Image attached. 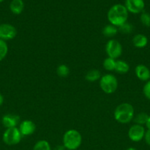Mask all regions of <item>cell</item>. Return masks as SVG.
I'll list each match as a JSON object with an SVG mask.
<instances>
[{
	"label": "cell",
	"instance_id": "obj_1",
	"mask_svg": "<svg viewBox=\"0 0 150 150\" xmlns=\"http://www.w3.org/2000/svg\"><path fill=\"white\" fill-rule=\"evenodd\" d=\"M128 10L126 7L121 4H116L112 6L107 12V20L110 24L119 27L128 19Z\"/></svg>",
	"mask_w": 150,
	"mask_h": 150
},
{
	"label": "cell",
	"instance_id": "obj_2",
	"mask_svg": "<svg viewBox=\"0 0 150 150\" xmlns=\"http://www.w3.org/2000/svg\"><path fill=\"white\" fill-rule=\"evenodd\" d=\"M114 119L121 124H127L130 122L135 117L134 107L128 103L119 104L114 111Z\"/></svg>",
	"mask_w": 150,
	"mask_h": 150
},
{
	"label": "cell",
	"instance_id": "obj_3",
	"mask_svg": "<svg viewBox=\"0 0 150 150\" xmlns=\"http://www.w3.org/2000/svg\"><path fill=\"white\" fill-rule=\"evenodd\" d=\"M82 137L81 133L74 129H70L63 134V144L66 149L76 150L82 144Z\"/></svg>",
	"mask_w": 150,
	"mask_h": 150
},
{
	"label": "cell",
	"instance_id": "obj_4",
	"mask_svg": "<svg viewBox=\"0 0 150 150\" xmlns=\"http://www.w3.org/2000/svg\"><path fill=\"white\" fill-rule=\"evenodd\" d=\"M118 80L116 76L110 73L101 76L99 80V86L105 94H113L118 89Z\"/></svg>",
	"mask_w": 150,
	"mask_h": 150
},
{
	"label": "cell",
	"instance_id": "obj_5",
	"mask_svg": "<svg viewBox=\"0 0 150 150\" xmlns=\"http://www.w3.org/2000/svg\"><path fill=\"white\" fill-rule=\"evenodd\" d=\"M23 136L21 134L17 127L7 128L2 135V140L5 144L8 146H13L20 143Z\"/></svg>",
	"mask_w": 150,
	"mask_h": 150
},
{
	"label": "cell",
	"instance_id": "obj_6",
	"mask_svg": "<svg viewBox=\"0 0 150 150\" xmlns=\"http://www.w3.org/2000/svg\"><path fill=\"white\" fill-rule=\"evenodd\" d=\"M105 51L107 57L116 59L121 56L123 48L120 42H119L117 40L111 39L106 43Z\"/></svg>",
	"mask_w": 150,
	"mask_h": 150
},
{
	"label": "cell",
	"instance_id": "obj_7",
	"mask_svg": "<svg viewBox=\"0 0 150 150\" xmlns=\"http://www.w3.org/2000/svg\"><path fill=\"white\" fill-rule=\"evenodd\" d=\"M17 35V29L10 23L0 24V39L7 41L14 39Z\"/></svg>",
	"mask_w": 150,
	"mask_h": 150
},
{
	"label": "cell",
	"instance_id": "obj_8",
	"mask_svg": "<svg viewBox=\"0 0 150 150\" xmlns=\"http://www.w3.org/2000/svg\"><path fill=\"white\" fill-rule=\"evenodd\" d=\"M146 130L143 125L135 124L129 127L128 130V137L134 142H139L145 136Z\"/></svg>",
	"mask_w": 150,
	"mask_h": 150
},
{
	"label": "cell",
	"instance_id": "obj_9",
	"mask_svg": "<svg viewBox=\"0 0 150 150\" xmlns=\"http://www.w3.org/2000/svg\"><path fill=\"white\" fill-rule=\"evenodd\" d=\"M124 6L128 12L138 14L144 10L145 3L144 0H125Z\"/></svg>",
	"mask_w": 150,
	"mask_h": 150
},
{
	"label": "cell",
	"instance_id": "obj_10",
	"mask_svg": "<svg viewBox=\"0 0 150 150\" xmlns=\"http://www.w3.org/2000/svg\"><path fill=\"white\" fill-rule=\"evenodd\" d=\"M19 130L22 136H29L35 133L36 125L32 120H25L20 122Z\"/></svg>",
	"mask_w": 150,
	"mask_h": 150
},
{
	"label": "cell",
	"instance_id": "obj_11",
	"mask_svg": "<svg viewBox=\"0 0 150 150\" xmlns=\"http://www.w3.org/2000/svg\"><path fill=\"white\" fill-rule=\"evenodd\" d=\"M20 122V117L16 114H7L1 118V124L6 129L17 127Z\"/></svg>",
	"mask_w": 150,
	"mask_h": 150
},
{
	"label": "cell",
	"instance_id": "obj_12",
	"mask_svg": "<svg viewBox=\"0 0 150 150\" xmlns=\"http://www.w3.org/2000/svg\"><path fill=\"white\" fill-rule=\"evenodd\" d=\"M137 78L143 81H148L150 79V70L144 64H138L135 69Z\"/></svg>",
	"mask_w": 150,
	"mask_h": 150
},
{
	"label": "cell",
	"instance_id": "obj_13",
	"mask_svg": "<svg viewBox=\"0 0 150 150\" xmlns=\"http://www.w3.org/2000/svg\"><path fill=\"white\" fill-rule=\"evenodd\" d=\"M148 43V39L143 34H138L132 38V44L135 48H143L146 46Z\"/></svg>",
	"mask_w": 150,
	"mask_h": 150
},
{
	"label": "cell",
	"instance_id": "obj_14",
	"mask_svg": "<svg viewBox=\"0 0 150 150\" xmlns=\"http://www.w3.org/2000/svg\"><path fill=\"white\" fill-rule=\"evenodd\" d=\"M24 3L23 0H12L10 4V10L13 14L19 15L23 12Z\"/></svg>",
	"mask_w": 150,
	"mask_h": 150
},
{
	"label": "cell",
	"instance_id": "obj_15",
	"mask_svg": "<svg viewBox=\"0 0 150 150\" xmlns=\"http://www.w3.org/2000/svg\"><path fill=\"white\" fill-rule=\"evenodd\" d=\"M129 70V65L124 60H116V67H115V71L119 74H125L128 73Z\"/></svg>",
	"mask_w": 150,
	"mask_h": 150
},
{
	"label": "cell",
	"instance_id": "obj_16",
	"mask_svg": "<svg viewBox=\"0 0 150 150\" xmlns=\"http://www.w3.org/2000/svg\"><path fill=\"white\" fill-rule=\"evenodd\" d=\"M101 77V75L100 71H99L96 69H93V70H89L85 74V80L89 82H95L98 80H100Z\"/></svg>",
	"mask_w": 150,
	"mask_h": 150
},
{
	"label": "cell",
	"instance_id": "obj_17",
	"mask_svg": "<svg viewBox=\"0 0 150 150\" xmlns=\"http://www.w3.org/2000/svg\"><path fill=\"white\" fill-rule=\"evenodd\" d=\"M119 32V29L112 24H108L104 26L102 29V34L107 38H113Z\"/></svg>",
	"mask_w": 150,
	"mask_h": 150
},
{
	"label": "cell",
	"instance_id": "obj_18",
	"mask_svg": "<svg viewBox=\"0 0 150 150\" xmlns=\"http://www.w3.org/2000/svg\"><path fill=\"white\" fill-rule=\"evenodd\" d=\"M116 59L110 58V57H107L103 62V67L107 71H113L116 67Z\"/></svg>",
	"mask_w": 150,
	"mask_h": 150
},
{
	"label": "cell",
	"instance_id": "obj_19",
	"mask_svg": "<svg viewBox=\"0 0 150 150\" xmlns=\"http://www.w3.org/2000/svg\"><path fill=\"white\" fill-rule=\"evenodd\" d=\"M57 76L60 78H66L70 73V69L66 64H61L56 69Z\"/></svg>",
	"mask_w": 150,
	"mask_h": 150
},
{
	"label": "cell",
	"instance_id": "obj_20",
	"mask_svg": "<svg viewBox=\"0 0 150 150\" xmlns=\"http://www.w3.org/2000/svg\"><path fill=\"white\" fill-rule=\"evenodd\" d=\"M33 150H51V148L47 141L40 140L34 145Z\"/></svg>",
	"mask_w": 150,
	"mask_h": 150
},
{
	"label": "cell",
	"instance_id": "obj_21",
	"mask_svg": "<svg viewBox=\"0 0 150 150\" xmlns=\"http://www.w3.org/2000/svg\"><path fill=\"white\" fill-rule=\"evenodd\" d=\"M8 53V45L6 41L0 39V62L4 59Z\"/></svg>",
	"mask_w": 150,
	"mask_h": 150
},
{
	"label": "cell",
	"instance_id": "obj_22",
	"mask_svg": "<svg viewBox=\"0 0 150 150\" xmlns=\"http://www.w3.org/2000/svg\"><path fill=\"white\" fill-rule=\"evenodd\" d=\"M149 117L148 115L146 113H140L138 114L136 117H134V121H135V124L140 125H145L146 122L147 120H148Z\"/></svg>",
	"mask_w": 150,
	"mask_h": 150
},
{
	"label": "cell",
	"instance_id": "obj_23",
	"mask_svg": "<svg viewBox=\"0 0 150 150\" xmlns=\"http://www.w3.org/2000/svg\"><path fill=\"white\" fill-rule=\"evenodd\" d=\"M118 29H119V32H121L123 34H130L131 32H132L134 28L131 23L126 22L123 25L118 27Z\"/></svg>",
	"mask_w": 150,
	"mask_h": 150
},
{
	"label": "cell",
	"instance_id": "obj_24",
	"mask_svg": "<svg viewBox=\"0 0 150 150\" xmlns=\"http://www.w3.org/2000/svg\"><path fill=\"white\" fill-rule=\"evenodd\" d=\"M141 21L143 25H144L145 26L147 27H149L150 26V14L148 13H141Z\"/></svg>",
	"mask_w": 150,
	"mask_h": 150
},
{
	"label": "cell",
	"instance_id": "obj_25",
	"mask_svg": "<svg viewBox=\"0 0 150 150\" xmlns=\"http://www.w3.org/2000/svg\"><path fill=\"white\" fill-rule=\"evenodd\" d=\"M143 92L146 98L150 100V81H148L143 88Z\"/></svg>",
	"mask_w": 150,
	"mask_h": 150
},
{
	"label": "cell",
	"instance_id": "obj_26",
	"mask_svg": "<svg viewBox=\"0 0 150 150\" xmlns=\"http://www.w3.org/2000/svg\"><path fill=\"white\" fill-rule=\"evenodd\" d=\"M144 139H145L147 144L149 146H150V130H147V131H146L145 136H144Z\"/></svg>",
	"mask_w": 150,
	"mask_h": 150
},
{
	"label": "cell",
	"instance_id": "obj_27",
	"mask_svg": "<svg viewBox=\"0 0 150 150\" xmlns=\"http://www.w3.org/2000/svg\"><path fill=\"white\" fill-rule=\"evenodd\" d=\"M66 149L65 148V146L63 145H59V146H56L54 148V150H66Z\"/></svg>",
	"mask_w": 150,
	"mask_h": 150
},
{
	"label": "cell",
	"instance_id": "obj_28",
	"mask_svg": "<svg viewBox=\"0 0 150 150\" xmlns=\"http://www.w3.org/2000/svg\"><path fill=\"white\" fill-rule=\"evenodd\" d=\"M146 127L148 130H150V117H149L148 120H147L146 122Z\"/></svg>",
	"mask_w": 150,
	"mask_h": 150
},
{
	"label": "cell",
	"instance_id": "obj_29",
	"mask_svg": "<svg viewBox=\"0 0 150 150\" xmlns=\"http://www.w3.org/2000/svg\"><path fill=\"white\" fill-rule=\"evenodd\" d=\"M3 103H4V97H3V95L0 93V106L2 105Z\"/></svg>",
	"mask_w": 150,
	"mask_h": 150
},
{
	"label": "cell",
	"instance_id": "obj_30",
	"mask_svg": "<svg viewBox=\"0 0 150 150\" xmlns=\"http://www.w3.org/2000/svg\"><path fill=\"white\" fill-rule=\"evenodd\" d=\"M126 150H137V149H135V148H133V147H129V148H128Z\"/></svg>",
	"mask_w": 150,
	"mask_h": 150
},
{
	"label": "cell",
	"instance_id": "obj_31",
	"mask_svg": "<svg viewBox=\"0 0 150 150\" xmlns=\"http://www.w3.org/2000/svg\"><path fill=\"white\" fill-rule=\"evenodd\" d=\"M4 1V0H0V3L2 2V1Z\"/></svg>",
	"mask_w": 150,
	"mask_h": 150
}]
</instances>
